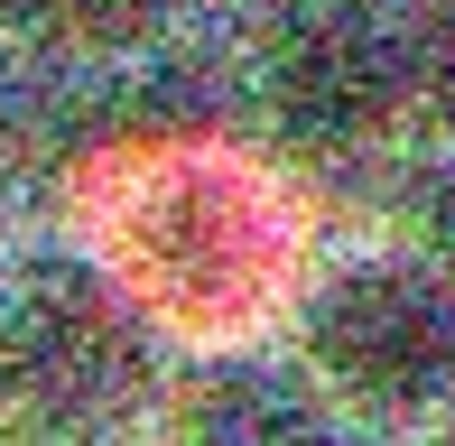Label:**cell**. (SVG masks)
I'll return each mask as SVG.
<instances>
[{
	"mask_svg": "<svg viewBox=\"0 0 455 446\" xmlns=\"http://www.w3.org/2000/svg\"><path fill=\"white\" fill-rule=\"evenodd\" d=\"M316 372L363 410H427L455 381V298L419 270H344L316 298Z\"/></svg>",
	"mask_w": 455,
	"mask_h": 446,
	"instance_id": "obj_1",
	"label": "cell"
},
{
	"mask_svg": "<svg viewBox=\"0 0 455 446\" xmlns=\"http://www.w3.org/2000/svg\"><path fill=\"white\" fill-rule=\"evenodd\" d=\"M409 47L390 37V19L354 10V0H316V10H298L279 28L270 47V103L298 139H363L381 131L390 112H400L409 93Z\"/></svg>",
	"mask_w": 455,
	"mask_h": 446,
	"instance_id": "obj_2",
	"label": "cell"
},
{
	"mask_svg": "<svg viewBox=\"0 0 455 446\" xmlns=\"http://www.w3.org/2000/svg\"><path fill=\"white\" fill-rule=\"evenodd\" d=\"M419 75H427V93L455 112V0L437 10V28H427V47H419Z\"/></svg>",
	"mask_w": 455,
	"mask_h": 446,
	"instance_id": "obj_3",
	"label": "cell"
},
{
	"mask_svg": "<svg viewBox=\"0 0 455 446\" xmlns=\"http://www.w3.org/2000/svg\"><path fill=\"white\" fill-rule=\"evenodd\" d=\"M446 242H455V195H446Z\"/></svg>",
	"mask_w": 455,
	"mask_h": 446,
	"instance_id": "obj_4",
	"label": "cell"
}]
</instances>
